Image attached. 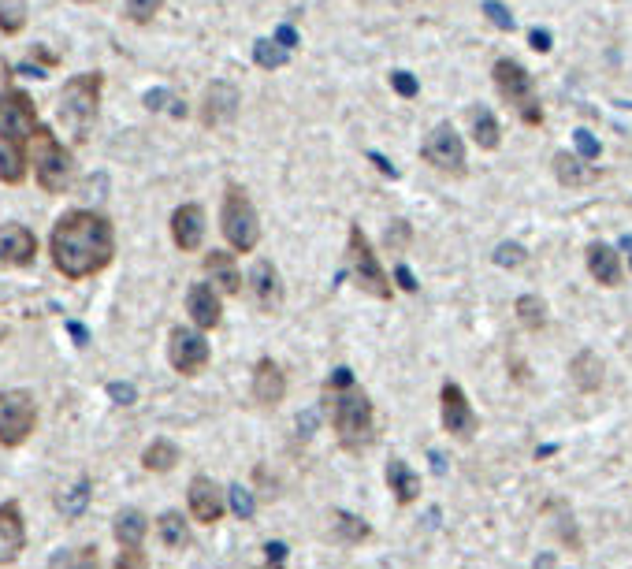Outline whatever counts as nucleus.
I'll list each match as a JSON object with an SVG mask.
<instances>
[{
	"label": "nucleus",
	"mask_w": 632,
	"mask_h": 569,
	"mask_svg": "<svg viewBox=\"0 0 632 569\" xmlns=\"http://www.w3.org/2000/svg\"><path fill=\"white\" fill-rule=\"evenodd\" d=\"M49 261L64 279L86 283L116 261V224L97 209H67L49 231Z\"/></svg>",
	"instance_id": "f257e3e1"
},
{
	"label": "nucleus",
	"mask_w": 632,
	"mask_h": 569,
	"mask_svg": "<svg viewBox=\"0 0 632 569\" xmlns=\"http://www.w3.org/2000/svg\"><path fill=\"white\" fill-rule=\"evenodd\" d=\"M324 410H328L331 428H335L343 450H350V454H361L376 439V410L346 365L324 380Z\"/></svg>",
	"instance_id": "f03ea898"
},
{
	"label": "nucleus",
	"mask_w": 632,
	"mask_h": 569,
	"mask_svg": "<svg viewBox=\"0 0 632 569\" xmlns=\"http://www.w3.org/2000/svg\"><path fill=\"white\" fill-rule=\"evenodd\" d=\"M101 101H105V71H82L60 86L56 97V120L71 134L75 146L90 142L93 127L101 120Z\"/></svg>",
	"instance_id": "7ed1b4c3"
},
{
	"label": "nucleus",
	"mask_w": 632,
	"mask_h": 569,
	"mask_svg": "<svg viewBox=\"0 0 632 569\" xmlns=\"http://www.w3.org/2000/svg\"><path fill=\"white\" fill-rule=\"evenodd\" d=\"M30 172H34V183H38L41 194L60 198L75 183V153L49 127H41L30 142Z\"/></svg>",
	"instance_id": "20e7f679"
},
{
	"label": "nucleus",
	"mask_w": 632,
	"mask_h": 569,
	"mask_svg": "<svg viewBox=\"0 0 632 569\" xmlns=\"http://www.w3.org/2000/svg\"><path fill=\"white\" fill-rule=\"evenodd\" d=\"M220 231H224L227 246L235 253H253L261 246V216L253 209L246 186L227 183L224 201H220Z\"/></svg>",
	"instance_id": "39448f33"
},
{
	"label": "nucleus",
	"mask_w": 632,
	"mask_h": 569,
	"mask_svg": "<svg viewBox=\"0 0 632 569\" xmlns=\"http://www.w3.org/2000/svg\"><path fill=\"white\" fill-rule=\"evenodd\" d=\"M491 79H495L499 97L521 116L525 127H543V105H540V97H536V82H532L525 64L502 56V60H495V67H491Z\"/></svg>",
	"instance_id": "423d86ee"
},
{
	"label": "nucleus",
	"mask_w": 632,
	"mask_h": 569,
	"mask_svg": "<svg viewBox=\"0 0 632 569\" xmlns=\"http://www.w3.org/2000/svg\"><path fill=\"white\" fill-rule=\"evenodd\" d=\"M346 265H350V276H354L357 291L372 294V298H380V302H391L395 283L387 276V268L380 265V257L372 250L369 235L361 231V224H350V231H346Z\"/></svg>",
	"instance_id": "0eeeda50"
},
{
	"label": "nucleus",
	"mask_w": 632,
	"mask_h": 569,
	"mask_svg": "<svg viewBox=\"0 0 632 569\" xmlns=\"http://www.w3.org/2000/svg\"><path fill=\"white\" fill-rule=\"evenodd\" d=\"M45 123L38 116V105H34V97H30L23 86H0V142L4 146H19V149H30L34 142V134L41 131Z\"/></svg>",
	"instance_id": "6e6552de"
},
{
	"label": "nucleus",
	"mask_w": 632,
	"mask_h": 569,
	"mask_svg": "<svg viewBox=\"0 0 632 569\" xmlns=\"http://www.w3.org/2000/svg\"><path fill=\"white\" fill-rule=\"evenodd\" d=\"M41 406L34 391L27 387H4L0 391V447L19 450L23 443H30V436L38 432Z\"/></svg>",
	"instance_id": "1a4fd4ad"
},
{
	"label": "nucleus",
	"mask_w": 632,
	"mask_h": 569,
	"mask_svg": "<svg viewBox=\"0 0 632 569\" xmlns=\"http://www.w3.org/2000/svg\"><path fill=\"white\" fill-rule=\"evenodd\" d=\"M209 361H212V346L201 328H183L179 324V328L168 331V365L179 376L194 380V376H201V372L209 369Z\"/></svg>",
	"instance_id": "9d476101"
},
{
	"label": "nucleus",
	"mask_w": 632,
	"mask_h": 569,
	"mask_svg": "<svg viewBox=\"0 0 632 569\" xmlns=\"http://www.w3.org/2000/svg\"><path fill=\"white\" fill-rule=\"evenodd\" d=\"M421 160L424 164H432L435 172L454 175V179H461V175L469 172L465 142H461V134L454 131V123H439V127H432V134L424 138V146H421Z\"/></svg>",
	"instance_id": "9b49d317"
},
{
	"label": "nucleus",
	"mask_w": 632,
	"mask_h": 569,
	"mask_svg": "<svg viewBox=\"0 0 632 569\" xmlns=\"http://www.w3.org/2000/svg\"><path fill=\"white\" fill-rule=\"evenodd\" d=\"M439 413H443V428L454 439H461V443H469L480 432V413L473 410L469 395L454 380H447L443 391H439Z\"/></svg>",
	"instance_id": "f8f14e48"
},
{
	"label": "nucleus",
	"mask_w": 632,
	"mask_h": 569,
	"mask_svg": "<svg viewBox=\"0 0 632 569\" xmlns=\"http://www.w3.org/2000/svg\"><path fill=\"white\" fill-rule=\"evenodd\" d=\"M238 105H242V93H238L235 82L216 79L209 90H205V97H201L198 116H201V123H205L209 131H216V127H227V123H235Z\"/></svg>",
	"instance_id": "ddd939ff"
},
{
	"label": "nucleus",
	"mask_w": 632,
	"mask_h": 569,
	"mask_svg": "<svg viewBox=\"0 0 632 569\" xmlns=\"http://www.w3.org/2000/svg\"><path fill=\"white\" fill-rule=\"evenodd\" d=\"M38 250V235L27 224H0V268H30Z\"/></svg>",
	"instance_id": "4468645a"
},
{
	"label": "nucleus",
	"mask_w": 632,
	"mask_h": 569,
	"mask_svg": "<svg viewBox=\"0 0 632 569\" xmlns=\"http://www.w3.org/2000/svg\"><path fill=\"white\" fill-rule=\"evenodd\" d=\"M27 551V517L19 499L0 503V566H12Z\"/></svg>",
	"instance_id": "2eb2a0df"
},
{
	"label": "nucleus",
	"mask_w": 632,
	"mask_h": 569,
	"mask_svg": "<svg viewBox=\"0 0 632 569\" xmlns=\"http://www.w3.org/2000/svg\"><path fill=\"white\" fill-rule=\"evenodd\" d=\"M250 294H253V305L268 313V317H276L283 313V302H287V291H283V279H279V268L261 257L257 265L250 268Z\"/></svg>",
	"instance_id": "dca6fc26"
},
{
	"label": "nucleus",
	"mask_w": 632,
	"mask_h": 569,
	"mask_svg": "<svg viewBox=\"0 0 632 569\" xmlns=\"http://www.w3.org/2000/svg\"><path fill=\"white\" fill-rule=\"evenodd\" d=\"M186 506H190V517L198 525H216L227 510V495L212 477H194L186 488Z\"/></svg>",
	"instance_id": "f3484780"
},
{
	"label": "nucleus",
	"mask_w": 632,
	"mask_h": 569,
	"mask_svg": "<svg viewBox=\"0 0 632 569\" xmlns=\"http://www.w3.org/2000/svg\"><path fill=\"white\" fill-rule=\"evenodd\" d=\"M186 313L194 320V328L201 331H216L224 324V294L216 283H194L186 291Z\"/></svg>",
	"instance_id": "a211bd4d"
},
{
	"label": "nucleus",
	"mask_w": 632,
	"mask_h": 569,
	"mask_svg": "<svg viewBox=\"0 0 632 569\" xmlns=\"http://www.w3.org/2000/svg\"><path fill=\"white\" fill-rule=\"evenodd\" d=\"M253 402L257 406H264V410H276L279 402L287 398V372H283V365H279L276 358H261L257 365H253Z\"/></svg>",
	"instance_id": "6ab92c4d"
},
{
	"label": "nucleus",
	"mask_w": 632,
	"mask_h": 569,
	"mask_svg": "<svg viewBox=\"0 0 632 569\" xmlns=\"http://www.w3.org/2000/svg\"><path fill=\"white\" fill-rule=\"evenodd\" d=\"M172 242L175 250L183 253H198L201 242H205V209H201L198 201H186L179 209L172 212Z\"/></svg>",
	"instance_id": "aec40b11"
},
{
	"label": "nucleus",
	"mask_w": 632,
	"mask_h": 569,
	"mask_svg": "<svg viewBox=\"0 0 632 569\" xmlns=\"http://www.w3.org/2000/svg\"><path fill=\"white\" fill-rule=\"evenodd\" d=\"M588 276L599 283V287H621L625 283V265H621V253L606 242H592L588 246Z\"/></svg>",
	"instance_id": "412c9836"
},
{
	"label": "nucleus",
	"mask_w": 632,
	"mask_h": 569,
	"mask_svg": "<svg viewBox=\"0 0 632 569\" xmlns=\"http://www.w3.org/2000/svg\"><path fill=\"white\" fill-rule=\"evenodd\" d=\"M205 276L220 287V294H242V272L235 265V250H209L205 253Z\"/></svg>",
	"instance_id": "4be33fe9"
},
{
	"label": "nucleus",
	"mask_w": 632,
	"mask_h": 569,
	"mask_svg": "<svg viewBox=\"0 0 632 569\" xmlns=\"http://www.w3.org/2000/svg\"><path fill=\"white\" fill-rule=\"evenodd\" d=\"M599 168L595 164H588L584 157H573V153H554V179L562 186H573V190H580V186H592L599 183Z\"/></svg>",
	"instance_id": "5701e85b"
},
{
	"label": "nucleus",
	"mask_w": 632,
	"mask_h": 569,
	"mask_svg": "<svg viewBox=\"0 0 632 569\" xmlns=\"http://www.w3.org/2000/svg\"><path fill=\"white\" fill-rule=\"evenodd\" d=\"M387 488H391L398 506H413L421 499V477H417V473L409 469V462H402V458H391V462H387Z\"/></svg>",
	"instance_id": "b1692460"
},
{
	"label": "nucleus",
	"mask_w": 632,
	"mask_h": 569,
	"mask_svg": "<svg viewBox=\"0 0 632 569\" xmlns=\"http://www.w3.org/2000/svg\"><path fill=\"white\" fill-rule=\"evenodd\" d=\"M112 536H116L119 547H145V536H149V517L138 510V506H123L112 521Z\"/></svg>",
	"instance_id": "393cba45"
},
{
	"label": "nucleus",
	"mask_w": 632,
	"mask_h": 569,
	"mask_svg": "<svg viewBox=\"0 0 632 569\" xmlns=\"http://www.w3.org/2000/svg\"><path fill=\"white\" fill-rule=\"evenodd\" d=\"M569 380H573L577 391L595 395L603 387V361H599V354L595 350H580L577 358L569 361Z\"/></svg>",
	"instance_id": "a878e982"
},
{
	"label": "nucleus",
	"mask_w": 632,
	"mask_h": 569,
	"mask_svg": "<svg viewBox=\"0 0 632 569\" xmlns=\"http://www.w3.org/2000/svg\"><path fill=\"white\" fill-rule=\"evenodd\" d=\"M157 536L168 551H186L190 540H194V536H190V521H186L179 510H164V514L157 517Z\"/></svg>",
	"instance_id": "bb28decb"
},
{
	"label": "nucleus",
	"mask_w": 632,
	"mask_h": 569,
	"mask_svg": "<svg viewBox=\"0 0 632 569\" xmlns=\"http://www.w3.org/2000/svg\"><path fill=\"white\" fill-rule=\"evenodd\" d=\"M27 175H30V149L4 146V142H0V183L23 186Z\"/></svg>",
	"instance_id": "cd10ccee"
},
{
	"label": "nucleus",
	"mask_w": 632,
	"mask_h": 569,
	"mask_svg": "<svg viewBox=\"0 0 632 569\" xmlns=\"http://www.w3.org/2000/svg\"><path fill=\"white\" fill-rule=\"evenodd\" d=\"M179 462H183V450L175 447L172 439H153V443L142 450L145 473H172Z\"/></svg>",
	"instance_id": "c85d7f7f"
},
{
	"label": "nucleus",
	"mask_w": 632,
	"mask_h": 569,
	"mask_svg": "<svg viewBox=\"0 0 632 569\" xmlns=\"http://www.w3.org/2000/svg\"><path fill=\"white\" fill-rule=\"evenodd\" d=\"M331 532L346 543V547H357V543L372 540V525L365 517L346 514V510H331Z\"/></svg>",
	"instance_id": "c756f323"
},
{
	"label": "nucleus",
	"mask_w": 632,
	"mask_h": 569,
	"mask_svg": "<svg viewBox=\"0 0 632 569\" xmlns=\"http://www.w3.org/2000/svg\"><path fill=\"white\" fill-rule=\"evenodd\" d=\"M469 123H473V142L480 149H499L502 146V127H499V120H495V112L491 108H473L469 112Z\"/></svg>",
	"instance_id": "7c9ffc66"
},
{
	"label": "nucleus",
	"mask_w": 632,
	"mask_h": 569,
	"mask_svg": "<svg viewBox=\"0 0 632 569\" xmlns=\"http://www.w3.org/2000/svg\"><path fill=\"white\" fill-rule=\"evenodd\" d=\"M514 313L521 320V328L532 331V335H540L547 328V302H543L540 294H521L514 302Z\"/></svg>",
	"instance_id": "2f4dec72"
},
{
	"label": "nucleus",
	"mask_w": 632,
	"mask_h": 569,
	"mask_svg": "<svg viewBox=\"0 0 632 569\" xmlns=\"http://www.w3.org/2000/svg\"><path fill=\"white\" fill-rule=\"evenodd\" d=\"M30 23V0H0V34L19 38Z\"/></svg>",
	"instance_id": "473e14b6"
},
{
	"label": "nucleus",
	"mask_w": 632,
	"mask_h": 569,
	"mask_svg": "<svg viewBox=\"0 0 632 569\" xmlns=\"http://www.w3.org/2000/svg\"><path fill=\"white\" fill-rule=\"evenodd\" d=\"M90 491H93V484L86 477L75 484V488H67L60 499H56V506H60V514L67 517V521H75V517H82L86 514V506H90Z\"/></svg>",
	"instance_id": "72a5a7b5"
},
{
	"label": "nucleus",
	"mask_w": 632,
	"mask_h": 569,
	"mask_svg": "<svg viewBox=\"0 0 632 569\" xmlns=\"http://www.w3.org/2000/svg\"><path fill=\"white\" fill-rule=\"evenodd\" d=\"M253 60H257V67H264V71H279V67L290 64V49H283L276 38H261V41H253Z\"/></svg>",
	"instance_id": "f704fd0d"
},
{
	"label": "nucleus",
	"mask_w": 632,
	"mask_h": 569,
	"mask_svg": "<svg viewBox=\"0 0 632 569\" xmlns=\"http://www.w3.org/2000/svg\"><path fill=\"white\" fill-rule=\"evenodd\" d=\"M227 503H231L238 521H253V514H257V503H253L250 488H242V484H231V488H227Z\"/></svg>",
	"instance_id": "c9c22d12"
},
{
	"label": "nucleus",
	"mask_w": 632,
	"mask_h": 569,
	"mask_svg": "<svg viewBox=\"0 0 632 569\" xmlns=\"http://www.w3.org/2000/svg\"><path fill=\"white\" fill-rule=\"evenodd\" d=\"M160 8H164V0H127V19L138 27H149L160 15Z\"/></svg>",
	"instance_id": "e433bc0d"
},
{
	"label": "nucleus",
	"mask_w": 632,
	"mask_h": 569,
	"mask_svg": "<svg viewBox=\"0 0 632 569\" xmlns=\"http://www.w3.org/2000/svg\"><path fill=\"white\" fill-rule=\"evenodd\" d=\"M145 105L153 108V112H160V108H168V112H172V116H179V120L186 116V105L179 101V97H175V93H168V90L145 93Z\"/></svg>",
	"instance_id": "4c0bfd02"
},
{
	"label": "nucleus",
	"mask_w": 632,
	"mask_h": 569,
	"mask_svg": "<svg viewBox=\"0 0 632 569\" xmlns=\"http://www.w3.org/2000/svg\"><path fill=\"white\" fill-rule=\"evenodd\" d=\"M528 261V250L521 242H502L499 250H495V265L499 268H521Z\"/></svg>",
	"instance_id": "58836bf2"
},
{
	"label": "nucleus",
	"mask_w": 632,
	"mask_h": 569,
	"mask_svg": "<svg viewBox=\"0 0 632 569\" xmlns=\"http://www.w3.org/2000/svg\"><path fill=\"white\" fill-rule=\"evenodd\" d=\"M112 569H149V555H145V547H119Z\"/></svg>",
	"instance_id": "ea45409f"
},
{
	"label": "nucleus",
	"mask_w": 632,
	"mask_h": 569,
	"mask_svg": "<svg viewBox=\"0 0 632 569\" xmlns=\"http://www.w3.org/2000/svg\"><path fill=\"white\" fill-rule=\"evenodd\" d=\"M64 569H101V551H97V543H86V547H79Z\"/></svg>",
	"instance_id": "a19ab883"
},
{
	"label": "nucleus",
	"mask_w": 632,
	"mask_h": 569,
	"mask_svg": "<svg viewBox=\"0 0 632 569\" xmlns=\"http://www.w3.org/2000/svg\"><path fill=\"white\" fill-rule=\"evenodd\" d=\"M480 8H484V15H488V23H491V27H499V30H514V27H517V23H514V15L506 12V8H502L499 0H484Z\"/></svg>",
	"instance_id": "79ce46f5"
},
{
	"label": "nucleus",
	"mask_w": 632,
	"mask_h": 569,
	"mask_svg": "<svg viewBox=\"0 0 632 569\" xmlns=\"http://www.w3.org/2000/svg\"><path fill=\"white\" fill-rule=\"evenodd\" d=\"M391 90L409 101V97H417V93H421V82L413 79L409 71H391Z\"/></svg>",
	"instance_id": "37998d69"
},
{
	"label": "nucleus",
	"mask_w": 632,
	"mask_h": 569,
	"mask_svg": "<svg viewBox=\"0 0 632 569\" xmlns=\"http://www.w3.org/2000/svg\"><path fill=\"white\" fill-rule=\"evenodd\" d=\"M409 239H413V227H409L406 220H395V224L387 227V246H391V250H406Z\"/></svg>",
	"instance_id": "c03bdc74"
},
{
	"label": "nucleus",
	"mask_w": 632,
	"mask_h": 569,
	"mask_svg": "<svg viewBox=\"0 0 632 569\" xmlns=\"http://www.w3.org/2000/svg\"><path fill=\"white\" fill-rule=\"evenodd\" d=\"M573 142H577V153L584 160H599V153H603V149H599V138H592V131H577Z\"/></svg>",
	"instance_id": "a18cd8bd"
},
{
	"label": "nucleus",
	"mask_w": 632,
	"mask_h": 569,
	"mask_svg": "<svg viewBox=\"0 0 632 569\" xmlns=\"http://www.w3.org/2000/svg\"><path fill=\"white\" fill-rule=\"evenodd\" d=\"M108 395L116 398L119 406H131L134 398H138V391H134L131 384H108Z\"/></svg>",
	"instance_id": "49530a36"
},
{
	"label": "nucleus",
	"mask_w": 632,
	"mask_h": 569,
	"mask_svg": "<svg viewBox=\"0 0 632 569\" xmlns=\"http://www.w3.org/2000/svg\"><path fill=\"white\" fill-rule=\"evenodd\" d=\"M528 41H532V49H536V53H551V30H532V34H528Z\"/></svg>",
	"instance_id": "de8ad7c7"
},
{
	"label": "nucleus",
	"mask_w": 632,
	"mask_h": 569,
	"mask_svg": "<svg viewBox=\"0 0 632 569\" xmlns=\"http://www.w3.org/2000/svg\"><path fill=\"white\" fill-rule=\"evenodd\" d=\"M395 279H398V287H402V291L417 294V279H413V272H409L406 265H398V268H395Z\"/></svg>",
	"instance_id": "09e8293b"
},
{
	"label": "nucleus",
	"mask_w": 632,
	"mask_h": 569,
	"mask_svg": "<svg viewBox=\"0 0 632 569\" xmlns=\"http://www.w3.org/2000/svg\"><path fill=\"white\" fill-rule=\"evenodd\" d=\"M276 41L283 45V49H294V45H298V30L290 27V23H283V27L276 30Z\"/></svg>",
	"instance_id": "8fccbe9b"
},
{
	"label": "nucleus",
	"mask_w": 632,
	"mask_h": 569,
	"mask_svg": "<svg viewBox=\"0 0 632 569\" xmlns=\"http://www.w3.org/2000/svg\"><path fill=\"white\" fill-rule=\"evenodd\" d=\"M369 160H372V164H376V168H380V172L383 175H391V179H395V168H391V164H387V157H380V153H369Z\"/></svg>",
	"instance_id": "3c124183"
},
{
	"label": "nucleus",
	"mask_w": 632,
	"mask_h": 569,
	"mask_svg": "<svg viewBox=\"0 0 632 569\" xmlns=\"http://www.w3.org/2000/svg\"><path fill=\"white\" fill-rule=\"evenodd\" d=\"M283 562H287V558H268V562H264V566H257V569H287Z\"/></svg>",
	"instance_id": "603ef678"
},
{
	"label": "nucleus",
	"mask_w": 632,
	"mask_h": 569,
	"mask_svg": "<svg viewBox=\"0 0 632 569\" xmlns=\"http://www.w3.org/2000/svg\"><path fill=\"white\" fill-rule=\"evenodd\" d=\"M71 335L79 339V346H86V328H79V324H71Z\"/></svg>",
	"instance_id": "864d4df0"
},
{
	"label": "nucleus",
	"mask_w": 632,
	"mask_h": 569,
	"mask_svg": "<svg viewBox=\"0 0 632 569\" xmlns=\"http://www.w3.org/2000/svg\"><path fill=\"white\" fill-rule=\"evenodd\" d=\"M621 246H625V253H629V268H632V235H625V242H621Z\"/></svg>",
	"instance_id": "5fc2aeb1"
},
{
	"label": "nucleus",
	"mask_w": 632,
	"mask_h": 569,
	"mask_svg": "<svg viewBox=\"0 0 632 569\" xmlns=\"http://www.w3.org/2000/svg\"><path fill=\"white\" fill-rule=\"evenodd\" d=\"M71 4H101V0H71Z\"/></svg>",
	"instance_id": "6e6d98bb"
},
{
	"label": "nucleus",
	"mask_w": 632,
	"mask_h": 569,
	"mask_svg": "<svg viewBox=\"0 0 632 569\" xmlns=\"http://www.w3.org/2000/svg\"><path fill=\"white\" fill-rule=\"evenodd\" d=\"M0 75H8V67H4V64H0Z\"/></svg>",
	"instance_id": "4d7b16f0"
}]
</instances>
